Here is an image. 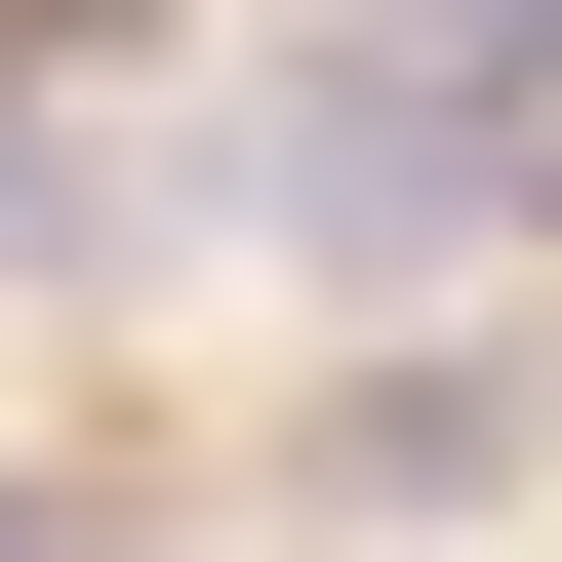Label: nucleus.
I'll list each match as a JSON object with an SVG mask.
<instances>
[{"label": "nucleus", "mask_w": 562, "mask_h": 562, "mask_svg": "<svg viewBox=\"0 0 562 562\" xmlns=\"http://www.w3.org/2000/svg\"><path fill=\"white\" fill-rule=\"evenodd\" d=\"M322 482H362V522H482V482H522V362H402V402H362Z\"/></svg>", "instance_id": "f257e3e1"}]
</instances>
